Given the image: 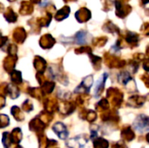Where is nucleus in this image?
<instances>
[{
    "mask_svg": "<svg viewBox=\"0 0 149 148\" xmlns=\"http://www.w3.org/2000/svg\"><path fill=\"white\" fill-rule=\"evenodd\" d=\"M149 120L145 115H140L134 122V127L139 133H145L148 130Z\"/></svg>",
    "mask_w": 149,
    "mask_h": 148,
    "instance_id": "nucleus-1",
    "label": "nucleus"
},
{
    "mask_svg": "<svg viewBox=\"0 0 149 148\" xmlns=\"http://www.w3.org/2000/svg\"><path fill=\"white\" fill-rule=\"evenodd\" d=\"M54 133L59 137V139L61 140H65L68 137V131L66 129V126L63 124V123H57L53 126L52 127Z\"/></svg>",
    "mask_w": 149,
    "mask_h": 148,
    "instance_id": "nucleus-2",
    "label": "nucleus"
},
{
    "mask_svg": "<svg viewBox=\"0 0 149 148\" xmlns=\"http://www.w3.org/2000/svg\"><path fill=\"white\" fill-rule=\"evenodd\" d=\"M86 143H87V140L84 139L81 136H77L73 139H71L67 142V145L71 148H84Z\"/></svg>",
    "mask_w": 149,
    "mask_h": 148,
    "instance_id": "nucleus-3",
    "label": "nucleus"
},
{
    "mask_svg": "<svg viewBox=\"0 0 149 148\" xmlns=\"http://www.w3.org/2000/svg\"><path fill=\"white\" fill-rule=\"evenodd\" d=\"M86 33L83 31H80L79 33H77L76 35V41L78 42V44H84L85 40H86Z\"/></svg>",
    "mask_w": 149,
    "mask_h": 148,
    "instance_id": "nucleus-4",
    "label": "nucleus"
}]
</instances>
